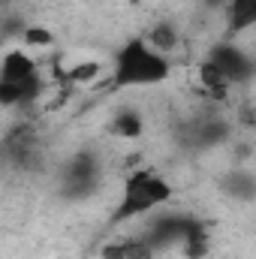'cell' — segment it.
<instances>
[{
  "label": "cell",
  "instance_id": "cell-17",
  "mask_svg": "<svg viewBox=\"0 0 256 259\" xmlns=\"http://www.w3.org/2000/svg\"><path fill=\"white\" fill-rule=\"evenodd\" d=\"M24 97H21V81H6L0 78V109H15L21 106Z\"/></svg>",
  "mask_w": 256,
  "mask_h": 259
},
{
  "label": "cell",
  "instance_id": "cell-20",
  "mask_svg": "<svg viewBox=\"0 0 256 259\" xmlns=\"http://www.w3.org/2000/svg\"><path fill=\"white\" fill-rule=\"evenodd\" d=\"M3 42H6V39H3V36H0V55H3Z\"/></svg>",
  "mask_w": 256,
  "mask_h": 259
},
{
  "label": "cell",
  "instance_id": "cell-9",
  "mask_svg": "<svg viewBox=\"0 0 256 259\" xmlns=\"http://www.w3.org/2000/svg\"><path fill=\"white\" fill-rule=\"evenodd\" d=\"M178 247L184 250V256H187V259H205V256H208V250H211L208 226H205L202 220L190 217V223H187V229H184V235H181Z\"/></svg>",
  "mask_w": 256,
  "mask_h": 259
},
{
  "label": "cell",
  "instance_id": "cell-8",
  "mask_svg": "<svg viewBox=\"0 0 256 259\" xmlns=\"http://www.w3.org/2000/svg\"><path fill=\"white\" fill-rule=\"evenodd\" d=\"M33 72H39V66H36V61L24 49H9V52L0 55V78H6V81H24Z\"/></svg>",
  "mask_w": 256,
  "mask_h": 259
},
{
  "label": "cell",
  "instance_id": "cell-13",
  "mask_svg": "<svg viewBox=\"0 0 256 259\" xmlns=\"http://www.w3.org/2000/svg\"><path fill=\"white\" fill-rule=\"evenodd\" d=\"M223 190L232 196V199H238V202H253V199H256V178H253V172H247V169H235L232 175H226Z\"/></svg>",
  "mask_w": 256,
  "mask_h": 259
},
{
  "label": "cell",
  "instance_id": "cell-6",
  "mask_svg": "<svg viewBox=\"0 0 256 259\" xmlns=\"http://www.w3.org/2000/svg\"><path fill=\"white\" fill-rule=\"evenodd\" d=\"M187 136H190V145L193 148H217L223 142H229L232 136V127L220 118H202L187 127Z\"/></svg>",
  "mask_w": 256,
  "mask_h": 259
},
{
  "label": "cell",
  "instance_id": "cell-12",
  "mask_svg": "<svg viewBox=\"0 0 256 259\" xmlns=\"http://www.w3.org/2000/svg\"><path fill=\"white\" fill-rule=\"evenodd\" d=\"M109 133L115 139H139L145 133V118L139 109H118L115 118L109 121Z\"/></svg>",
  "mask_w": 256,
  "mask_h": 259
},
{
  "label": "cell",
  "instance_id": "cell-16",
  "mask_svg": "<svg viewBox=\"0 0 256 259\" xmlns=\"http://www.w3.org/2000/svg\"><path fill=\"white\" fill-rule=\"evenodd\" d=\"M21 39H24V46H30V49H52V46H55V33H52L49 27H42V24H27V27L21 30Z\"/></svg>",
  "mask_w": 256,
  "mask_h": 259
},
{
  "label": "cell",
  "instance_id": "cell-15",
  "mask_svg": "<svg viewBox=\"0 0 256 259\" xmlns=\"http://www.w3.org/2000/svg\"><path fill=\"white\" fill-rule=\"evenodd\" d=\"M100 72H103L100 61H81V64L69 66V69H58V78L69 81V84H91V81L100 78Z\"/></svg>",
  "mask_w": 256,
  "mask_h": 259
},
{
  "label": "cell",
  "instance_id": "cell-3",
  "mask_svg": "<svg viewBox=\"0 0 256 259\" xmlns=\"http://www.w3.org/2000/svg\"><path fill=\"white\" fill-rule=\"evenodd\" d=\"M205 61L217 66L229 84H247V81L253 78V72H256L253 58H250L241 46H235L232 39H220V42H214V46L208 49Z\"/></svg>",
  "mask_w": 256,
  "mask_h": 259
},
{
  "label": "cell",
  "instance_id": "cell-4",
  "mask_svg": "<svg viewBox=\"0 0 256 259\" xmlns=\"http://www.w3.org/2000/svg\"><path fill=\"white\" fill-rule=\"evenodd\" d=\"M100 184V157L94 151H78L66 163V178H64V196L69 199H84L97 190Z\"/></svg>",
  "mask_w": 256,
  "mask_h": 259
},
{
  "label": "cell",
  "instance_id": "cell-5",
  "mask_svg": "<svg viewBox=\"0 0 256 259\" xmlns=\"http://www.w3.org/2000/svg\"><path fill=\"white\" fill-rule=\"evenodd\" d=\"M187 223H190V214L160 211L157 217H151V220H148V226H145V232H142L139 238H142L154 253H160V250H166V247H172V244H178V241H181V235H184Z\"/></svg>",
  "mask_w": 256,
  "mask_h": 259
},
{
  "label": "cell",
  "instance_id": "cell-19",
  "mask_svg": "<svg viewBox=\"0 0 256 259\" xmlns=\"http://www.w3.org/2000/svg\"><path fill=\"white\" fill-rule=\"evenodd\" d=\"M205 6H211V9H220V6H226V0H205Z\"/></svg>",
  "mask_w": 256,
  "mask_h": 259
},
{
  "label": "cell",
  "instance_id": "cell-18",
  "mask_svg": "<svg viewBox=\"0 0 256 259\" xmlns=\"http://www.w3.org/2000/svg\"><path fill=\"white\" fill-rule=\"evenodd\" d=\"M24 27H27V21H24L21 15H9V18L0 24V36H3V39H6V36H15V33H21Z\"/></svg>",
  "mask_w": 256,
  "mask_h": 259
},
{
  "label": "cell",
  "instance_id": "cell-14",
  "mask_svg": "<svg viewBox=\"0 0 256 259\" xmlns=\"http://www.w3.org/2000/svg\"><path fill=\"white\" fill-rule=\"evenodd\" d=\"M199 84H202V88L208 91V97H214V100H223L226 91L232 88V84L223 78V72H220L214 64H208V61L199 64Z\"/></svg>",
  "mask_w": 256,
  "mask_h": 259
},
{
  "label": "cell",
  "instance_id": "cell-10",
  "mask_svg": "<svg viewBox=\"0 0 256 259\" xmlns=\"http://www.w3.org/2000/svg\"><path fill=\"white\" fill-rule=\"evenodd\" d=\"M157 253L136 235V238H124V241H109L100 247V259H154Z\"/></svg>",
  "mask_w": 256,
  "mask_h": 259
},
{
  "label": "cell",
  "instance_id": "cell-1",
  "mask_svg": "<svg viewBox=\"0 0 256 259\" xmlns=\"http://www.w3.org/2000/svg\"><path fill=\"white\" fill-rule=\"evenodd\" d=\"M169 75L172 61L166 55H157L145 39H130L112 58L109 81L112 88H154L169 81Z\"/></svg>",
  "mask_w": 256,
  "mask_h": 259
},
{
  "label": "cell",
  "instance_id": "cell-7",
  "mask_svg": "<svg viewBox=\"0 0 256 259\" xmlns=\"http://www.w3.org/2000/svg\"><path fill=\"white\" fill-rule=\"evenodd\" d=\"M223 15H226V39H235L256 27V0H226Z\"/></svg>",
  "mask_w": 256,
  "mask_h": 259
},
{
  "label": "cell",
  "instance_id": "cell-2",
  "mask_svg": "<svg viewBox=\"0 0 256 259\" xmlns=\"http://www.w3.org/2000/svg\"><path fill=\"white\" fill-rule=\"evenodd\" d=\"M172 196H175V187L169 184L166 175H160L157 169H148V166L133 169L124 178V190H121V199L112 211V223L121 226V223H130V220L148 217L151 211L172 202Z\"/></svg>",
  "mask_w": 256,
  "mask_h": 259
},
{
  "label": "cell",
  "instance_id": "cell-11",
  "mask_svg": "<svg viewBox=\"0 0 256 259\" xmlns=\"http://www.w3.org/2000/svg\"><path fill=\"white\" fill-rule=\"evenodd\" d=\"M145 42L157 52V55H172L175 49H178V42H181V33H178V27L172 24V21H154L151 24V30H148V36H145Z\"/></svg>",
  "mask_w": 256,
  "mask_h": 259
}]
</instances>
